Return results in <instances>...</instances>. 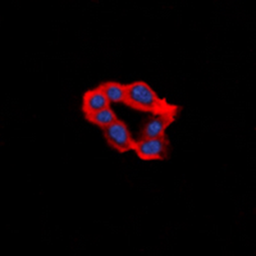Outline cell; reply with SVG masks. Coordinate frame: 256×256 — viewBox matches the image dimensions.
Returning <instances> with one entry per match:
<instances>
[{
    "label": "cell",
    "mask_w": 256,
    "mask_h": 256,
    "mask_svg": "<svg viewBox=\"0 0 256 256\" xmlns=\"http://www.w3.org/2000/svg\"><path fill=\"white\" fill-rule=\"evenodd\" d=\"M127 92L124 105L137 112L156 115L173 108L166 98H162L144 80L126 84Z\"/></svg>",
    "instance_id": "obj_1"
},
{
    "label": "cell",
    "mask_w": 256,
    "mask_h": 256,
    "mask_svg": "<svg viewBox=\"0 0 256 256\" xmlns=\"http://www.w3.org/2000/svg\"><path fill=\"white\" fill-rule=\"evenodd\" d=\"M170 142L166 134L159 137L138 138L134 152L144 161H162L168 158Z\"/></svg>",
    "instance_id": "obj_2"
},
{
    "label": "cell",
    "mask_w": 256,
    "mask_h": 256,
    "mask_svg": "<svg viewBox=\"0 0 256 256\" xmlns=\"http://www.w3.org/2000/svg\"><path fill=\"white\" fill-rule=\"evenodd\" d=\"M102 132L108 146L115 151L120 154L134 151L136 140L132 138L128 124L122 120L118 118L108 127L104 128Z\"/></svg>",
    "instance_id": "obj_3"
},
{
    "label": "cell",
    "mask_w": 256,
    "mask_h": 256,
    "mask_svg": "<svg viewBox=\"0 0 256 256\" xmlns=\"http://www.w3.org/2000/svg\"><path fill=\"white\" fill-rule=\"evenodd\" d=\"M180 112V106L173 108L158 114L152 115L142 126L138 138H152L166 135L168 128L175 122Z\"/></svg>",
    "instance_id": "obj_4"
},
{
    "label": "cell",
    "mask_w": 256,
    "mask_h": 256,
    "mask_svg": "<svg viewBox=\"0 0 256 256\" xmlns=\"http://www.w3.org/2000/svg\"><path fill=\"white\" fill-rule=\"evenodd\" d=\"M109 106L110 102L98 86L85 92L82 98V109L84 115L94 113Z\"/></svg>",
    "instance_id": "obj_5"
},
{
    "label": "cell",
    "mask_w": 256,
    "mask_h": 256,
    "mask_svg": "<svg viewBox=\"0 0 256 256\" xmlns=\"http://www.w3.org/2000/svg\"><path fill=\"white\" fill-rule=\"evenodd\" d=\"M98 88L101 90L110 104H124L127 86L124 84L114 80L102 82Z\"/></svg>",
    "instance_id": "obj_6"
},
{
    "label": "cell",
    "mask_w": 256,
    "mask_h": 256,
    "mask_svg": "<svg viewBox=\"0 0 256 256\" xmlns=\"http://www.w3.org/2000/svg\"><path fill=\"white\" fill-rule=\"evenodd\" d=\"M84 118L90 124L97 126L101 130L108 127L118 118L116 112L110 107V106L100 109L94 113L84 115Z\"/></svg>",
    "instance_id": "obj_7"
}]
</instances>
